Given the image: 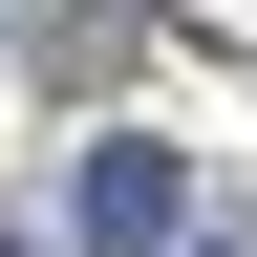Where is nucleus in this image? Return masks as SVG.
<instances>
[{"label":"nucleus","mask_w":257,"mask_h":257,"mask_svg":"<svg viewBox=\"0 0 257 257\" xmlns=\"http://www.w3.org/2000/svg\"><path fill=\"white\" fill-rule=\"evenodd\" d=\"M172 214H193V172L150 150V128H107V150H86V193H64V236H86V257H172Z\"/></svg>","instance_id":"nucleus-1"},{"label":"nucleus","mask_w":257,"mask_h":257,"mask_svg":"<svg viewBox=\"0 0 257 257\" xmlns=\"http://www.w3.org/2000/svg\"><path fill=\"white\" fill-rule=\"evenodd\" d=\"M0 257H22V236H0Z\"/></svg>","instance_id":"nucleus-2"}]
</instances>
